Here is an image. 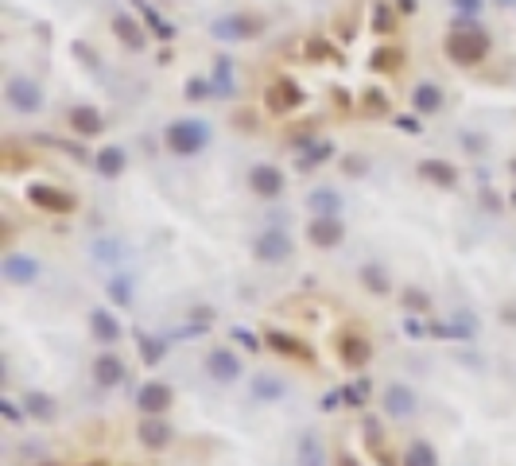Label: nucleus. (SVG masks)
Wrapping results in <instances>:
<instances>
[{"mask_svg": "<svg viewBox=\"0 0 516 466\" xmlns=\"http://www.w3.org/2000/svg\"><path fill=\"white\" fill-rule=\"evenodd\" d=\"M0 276L8 280L12 288H28L39 280V260L31 257V253H8V257L0 260Z\"/></svg>", "mask_w": 516, "mask_h": 466, "instance_id": "obj_1", "label": "nucleus"}, {"mask_svg": "<svg viewBox=\"0 0 516 466\" xmlns=\"http://www.w3.org/2000/svg\"><path fill=\"white\" fill-rule=\"evenodd\" d=\"M253 257L264 260V265H280V260L292 257V238L283 229H268V233H260L253 241Z\"/></svg>", "mask_w": 516, "mask_h": 466, "instance_id": "obj_2", "label": "nucleus"}, {"mask_svg": "<svg viewBox=\"0 0 516 466\" xmlns=\"http://www.w3.org/2000/svg\"><path fill=\"white\" fill-rule=\"evenodd\" d=\"M206 373H210L217 385H233V381L241 377V357H237L233 350H210V357H206Z\"/></svg>", "mask_w": 516, "mask_h": 466, "instance_id": "obj_3", "label": "nucleus"}, {"mask_svg": "<svg viewBox=\"0 0 516 466\" xmlns=\"http://www.w3.org/2000/svg\"><path fill=\"white\" fill-rule=\"evenodd\" d=\"M380 400H384V412H389L392 420H408V416H416V408H419L416 393H411L408 385H389L380 393Z\"/></svg>", "mask_w": 516, "mask_h": 466, "instance_id": "obj_4", "label": "nucleus"}, {"mask_svg": "<svg viewBox=\"0 0 516 466\" xmlns=\"http://www.w3.org/2000/svg\"><path fill=\"white\" fill-rule=\"evenodd\" d=\"M121 381H125V357L109 354V350L94 357V385L98 388H117Z\"/></svg>", "mask_w": 516, "mask_h": 466, "instance_id": "obj_5", "label": "nucleus"}, {"mask_svg": "<svg viewBox=\"0 0 516 466\" xmlns=\"http://www.w3.org/2000/svg\"><path fill=\"white\" fill-rule=\"evenodd\" d=\"M136 404H140L144 416H163L167 404H171V388H167L163 381H148V385H140Z\"/></svg>", "mask_w": 516, "mask_h": 466, "instance_id": "obj_6", "label": "nucleus"}, {"mask_svg": "<svg viewBox=\"0 0 516 466\" xmlns=\"http://www.w3.org/2000/svg\"><path fill=\"white\" fill-rule=\"evenodd\" d=\"M28 199L35 202V206L51 210V214H70V210H74V199H70L66 190H55V187H47V183H35V187L28 190Z\"/></svg>", "mask_w": 516, "mask_h": 466, "instance_id": "obj_7", "label": "nucleus"}, {"mask_svg": "<svg viewBox=\"0 0 516 466\" xmlns=\"http://www.w3.org/2000/svg\"><path fill=\"white\" fill-rule=\"evenodd\" d=\"M268 346H272L276 354H283V357H292V361H299V366H311V361H314V350H311V346H303L299 338L283 334V330H268Z\"/></svg>", "mask_w": 516, "mask_h": 466, "instance_id": "obj_8", "label": "nucleus"}, {"mask_svg": "<svg viewBox=\"0 0 516 466\" xmlns=\"http://www.w3.org/2000/svg\"><path fill=\"white\" fill-rule=\"evenodd\" d=\"M89 330H94V338L105 342V346L121 342V334H125V327L117 323V315H113L109 307H94V311H89Z\"/></svg>", "mask_w": 516, "mask_h": 466, "instance_id": "obj_9", "label": "nucleus"}, {"mask_svg": "<svg viewBox=\"0 0 516 466\" xmlns=\"http://www.w3.org/2000/svg\"><path fill=\"white\" fill-rule=\"evenodd\" d=\"M167 144L175 152H198L206 144V129L195 125V120H186V125H175V129L167 132Z\"/></svg>", "mask_w": 516, "mask_h": 466, "instance_id": "obj_10", "label": "nucleus"}, {"mask_svg": "<svg viewBox=\"0 0 516 466\" xmlns=\"http://www.w3.org/2000/svg\"><path fill=\"white\" fill-rule=\"evenodd\" d=\"M136 431H140V443H144L148 451H163V447L171 443V424H167L163 416H144V424H140Z\"/></svg>", "mask_w": 516, "mask_h": 466, "instance_id": "obj_11", "label": "nucleus"}, {"mask_svg": "<svg viewBox=\"0 0 516 466\" xmlns=\"http://www.w3.org/2000/svg\"><path fill=\"white\" fill-rule=\"evenodd\" d=\"M307 238H311L319 249H334L341 238H346V226H341L338 218H314L311 226H307Z\"/></svg>", "mask_w": 516, "mask_h": 466, "instance_id": "obj_12", "label": "nucleus"}, {"mask_svg": "<svg viewBox=\"0 0 516 466\" xmlns=\"http://www.w3.org/2000/svg\"><path fill=\"white\" fill-rule=\"evenodd\" d=\"M24 412H28L35 424H51V420L59 416V404L51 393H39V388H31L28 397H24Z\"/></svg>", "mask_w": 516, "mask_h": 466, "instance_id": "obj_13", "label": "nucleus"}, {"mask_svg": "<svg viewBox=\"0 0 516 466\" xmlns=\"http://www.w3.org/2000/svg\"><path fill=\"white\" fill-rule=\"evenodd\" d=\"M338 354H341V361H346V366L357 369V366H365V361L373 357V346L361 334H353V330H350V334L338 338Z\"/></svg>", "mask_w": 516, "mask_h": 466, "instance_id": "obj_14", "label": "nucleus"}, {"mask_svg": "<svg viewBox=\"0 0 516 466\" xmlns=\"http://www.w3.org/2000/svg\"><path fill=\"white\" fill-rule=\"evenodd\" d=\"M249 393H253L256 400H268V404H272V400L287 397V385H283L280 377H272V373H256V377L249 381Z\"/></svg>", "mask_w": 516, "mask_h": 466, "instance_id": "obj_15", "label": "nucleus"}, {"mask_svg": "<svg viewBox=\"0 0 516 466\" xmlns=\"http://www.w3.org/2000/svg\"><path fill=\"white\" fill-rule=\"evenodd\" d=\"M295 463L299 466H326V451H322V439L314 431L299 436V447H295Z\"/></svg>", "mask_w": 516, "mask_h": 466, "instance_id": "obj_16", "label": "nucleus"}, {"mask_svg": "<svg viewBox=\"0 0 516 466\" xmlns=\"http://www.w3.org/2000/svg\"><path fill=\"white\" fill-rule=\"evenodd\" d=\"M249 179H253V190H256V195H264V199H276V195L283 190V179H280V171H276V168H256Z\"/></svg>", "mask_w": 516, "mask_h": 466, "instance_id": "obj_17", "label": "nucleus"}, {"mask_svg": "<svg viewBox=\"0 0 516 466\" xmlns=\"http://www.w3.org/2000/svg\"><path fill=\"white\" fill-rule=\"evenodd\" d=\"M307 206L314 210V218H338L341 199L334 195V190H314L311 199H307Z\"/></svg>", "mask_w": 516, "mask_h": 466, "instance_id": "obj_18", "label": "nucleus"}, {"mask_svg": "<svg viewBox=\"0 0 516 466\" xmlns=\"http://www.w3.org/2000/svg\"><path fill=\"white\" fill-rule=\"evenodd\" d=\"M361 284H365L373 296H389V292H392V280H389V272H384L380 265H365V268H361Z\"/></svg>", "mask_w": 516, "mask_h": 466, "instance_id": "obj_19", "label": "nucleus"}, {"mask_svg": "<svg viewBox=\"0 0 516 466\" xmlns=\"http://www.w3.org/2000/svg\"><path fill=\"white\" fill-rule=\"evenodd\" d=\"M404 466H438V458H435V447L431 443H423V439H416V443L404 451Z\"/></svg>", "mask_w": 516, "mask_h": 466, "instance_id": "obj_20", "label": "nucleus"}, {"mask_svg": "<svg viewBox=\"0 0 516 466\" xmlns=\"http://www.w3.org/2000/svg\"><path fill=\"white\" fill-rule=\"evenodd\" d=\"M12 101H16V109L31 113L35 105H39V89H35V86H24V82H16V86H12Z\"/></svg>", "mask_w": 516, "mask_h": 466, "instance_id": "obj_21", "label": "nucleus"}, {"mask_svg": "<svg viewBox=\"0 0 516 466\" xmlns=\"http://www.w3.org/2000/svg\"><path fill=\"white\" fill-rule=\"evenodd\" d=\"M136 342H140V357H144V366H159V357H163V342L159 338H148V334H136Z\"/></svg>", "mask_w": 516, "mask_h": 466, "instance_id": "obj_22", "label": "nucleus"}, {"mask_svg": "<svg viewBox=\"0 0 516 466\" xmlns=\"http://www.w3.org/2000/svg\"><path fill=\"white\" fill-rule=\"evenodd\" d=\"M121 168H125V156H121L117 148H105V152L98 156V171H101V175H109V179H113Z\"/></svg>", "mask_w": 516, "mask_h": 466, "instance_id": "obj_23", "label": "nucleus"}, {"mask_svg": "<svg viewBox=\"0 0 516 466\" xmlns=\"http://www.w3.org/2000/svg\"><path fill=\"white\" fill-rule=\"evenodd\" d=\"M109 299L121 303V307H128V303H132V284H128L125 276H113L109 280Z\"/></svg>", "mask_w": 516, "mask_h": 466, "instance_id": "obj_24", "label": "nucleus"}, {"mask_svg": "<svg viewBox=\"0 0 516 466\" xmlns=\"http://www.w3.org/2000/svg\"><path fill=\"white\" fill-rule=\"evenodd\" d=\"M400 303H404L408 311H427L431 307V299H427V292H423V288H404Z\"/></svg>", "mask_w": 516, "mask_h": 466, "instance_id": "obj_25", "label": "nucleus"}, {"mask_svg": "<svg viewBox=\"0 0 516 466\" xmlns=\"http://www.w3.org/2000/svg\"><path fill=\"white\" fill-rule=\"evenodd\" d=\"M365 397H369V381H353V385L341 388V400H346V404H361Z\"/></svg>", "mask_w": 516, "mask_h": 466, "instance_id": "obj_26", "label": "nucleus"}, {"mask_svg": "<svg viewBox=\"0 0 516 466\" xmlns=\"http://www.w3.org/2000/svg\"><path fill=\"white\" fill-rule=\"evenodd\" d=\"M416 105H419L423 113H435V109H438V93H435L431 86H423V89L416 93Z\"/></svg>", "mask_w": 516, "mask_h": 466, "instance_id": "obj_27", "label": "nucleus"}, {"mask_svg": "<svg viewBox=\"0 0 516 466\" xmlns=\"http://www.w3.org/2000/svg\"><path fill=\"white\" fill-rule=\"evenodd\" d=\"M423 175L438 179V183H450V179H454V171H450L447 163H423Z\"/></svg>", "mask_w": 516, "mask_h": 466, "instance_id": "obj_28", "label": "nucleus"}, {"mask_svg": "<svg viewBox=\"0 0 516 466\" xmlns=\"http://www.w3.org/2000/svg\"><path fill=\"white\" fill-rule=\"evenodd\" d=\"M74 125H78L82 132H98V125H101V120L94 117L89 109H78V113H74Z\"/></svg>", "mask_w": 516, "mask_h": 466, "instance_id": "obj_29", "label": "nucleus"}, {"mask_svg": "<svg viewBox=\"0 0 516 466\" xmlns=\"http://www.w3.org/2000/svg\"><path fill=\"white\" fill-rule=\"evenodd\" d=\"M0 412H4V420H8V424H24V412L12 404L8 397H0Z\"/></svg>", "mask_w": 516, "mask_h": 466, "instance_id": "obj_30", "label": "nucleus"}, {"mask_svg": "<svg viewBox=\"0 0 516 466\" xmlns=\"http://www.w3.org/2000/svg\"><path fill=\"white\" fill-rule=\"evenodd\" d=\"M233 338H237V342H244V346H249V350H256V334H253V330H244V327H233Z\"/></svg>", "mask_w": 516, "mask_h": 466, "instance_id": "obj_31", "label": "nucleus"}, {"mask_svg": "<svg viewBox=\"0 0 516 466\" xmlns=\"http://www.w3.org/2000/svg\"><path fill=\"white\" fill-rule=\"evenodd\" d=\"M94 257L113 260V257H117V245H113V241H101V245H94Z\"/></svg>", "mask_w": 516, "mask_h": 466, "instance_id": "obj_32", "label": "nucleus"}, {"mask_svg": "<svg viewBox=\"0 0 516 466\" xmlns=\"http://www.w3.org/2000/svg\"><path fill=\"white\" fill-rule=\"evenodd\" d=\"M404 330H408L411 338H423V334H427V327H423L419 319H408V323H404Z\"/></svg>", "mask_w": 516, "mask_h": 466, "instance_id": "obj_33", "label": "nucleus"}, {"mask_svg": "<svg viewBox=\"0 0 516 466\" xmlns=\"http://www.w3.org/2000/svg\"><path fill=\"white\" fill-rule=\"evenodd\" d=\"M505 319H508V323H516V307H508V311H505Z\"/></svg>", "mask_w": 516, "mask_h": 466, "instance_id": "obj_34", "label": "nucleus"}, {"mask_svg": "<svg viewBox=\"0 0 516 466\" xmlns=\"http://www.w3.org/2000/svg\"><path fill=\"white\" fill-rule=\"evenodd\" d=\"M513 171H516V163H513Z\"/></svg>", "mask_w": 516, "mask_h": 466, "instance_id": "obj_35", "label": "nucleus"}]
</instances>
